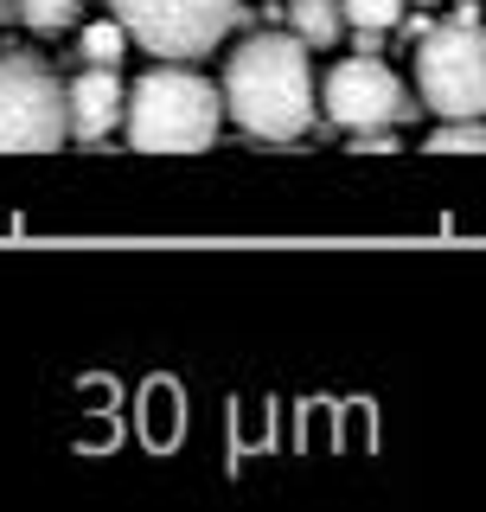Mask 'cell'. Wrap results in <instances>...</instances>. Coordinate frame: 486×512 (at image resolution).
<instances>
[{
	"mask_svg": "<svg viewBox=\"0 0 486 512\" xmlns=\"http://www.w3.org/2000/svg\"><path fill=\"white\" fill-rule=\"evenodd\" d=\"M224 103L231 122L256 141H301L314 128V45L288 32H250L224 58Z\"/></svg>",
	"mask_w": 486,
	"mask_h": 512,
	"instance_id": "6da1fadb",
	"label": "cell"
},
{
	"mask_svg": "<svg viewBox=\"0 0 486 512\" xmlns=\"http://www.w3.org/2000/svg\"><path fill=\"white\" fill-rule=\"evenodd\" d=\"M224 116V84L192 71V58H154V71H141L128 84V148L141 154H199L218 141Z\"/></svg>",
	"mask_w": 486,
	"mask_h": 512,
	"instance_id": "7a4b0ae2",
	"label": "cell"
},
{
	"mask_svg": "<svg viewBox=\"0 0 486 512\" xmlns=\"http://www.w3.org/2000/svg\"><path fill=\"white\" fill-rule=\"evenodd\" d=\"M416 90L442 122L486 116V26L474 20V7L435 20V32L416 45Z\"/></svg>",
	"mask_w": 486,
	"mask_h": 512,
	"instance_id": "3957f363",
	"label": "cell"
},
{
	"mask_svg": "<svg viewBox=\"0 0 486 512\" xmlns=\"http://www.w3.org/2000/svg\"><path fill=\"white\" fill-rule=\"evenodd\" d=\"M71 141V84L39 52H0V148L45 154Z\"/></svg>",
	"mask_w": 486,
	"mask_h": 512,
	"instance_id": "277c9868",
	"label": "cell"
},
{
	"mask_svg": "<svg viewBox=\"0 0 486 512\" xmlns=\"http://www.w3.org/2000/svg\"><path fill=\"white\" fill-rule=\"evenodd\" d=\"M128 39L154 58H205L243 20V0H109Z\"/></svg>",
	"mask_w": 486,
	"mask_h": 512,
	"instance_id": "5b68a950",
	"label": "cell"
},
{
	"mask_svg": "<svg viewBox=\"0 0 486 512\" xmlns=\"http://www.w3.org/2000/svg\"><path fill=\"white\" fill-rule=\"evenodd\" d=\"M320 109L346 135H359V128H397V122H416L423 90H410L378 52H359V58H339L320 77Z\"/></svg>",
	"mask_w": 486,
	"mask_h": 512,
	"instance_id": "8992f818",
	"label": "cell"
},
{
	"mask_svg": "<svg viewBox=\"0 0 486 512\" xmlns=\"http://www.w3.org/2000/svg\"><path fill=\"white\" fill-rule=\"evenodd\" d=\"M128 122V84L116 77V64H84L71 77V135L77 141H103Z\"/></svg>",
	"mask_w": 486,
	"mask_h": 512,
	"instance_id": "52a82bcc",
	"label": "cell"
},
{
	"mask_svg": "<svg viewBox=\"0 0 486 512\" xmlns=\"http://www.w3.org/2000/svg\"><path fill=\"white\" fill-rule=\"evenodd\" d=\"M288 26H295L301 39L314 45V52H333V45L352 32L346 0H288Z\"/></svg>",
	"mask_w": 486,
	"mask_h": 512,
	"instance_id": "ba28073f",
	"label": "cell"
},
{
	"mask_svg": "<svg viewBox=\"0 0 486 512\" xmlns=\"http://www.w3.org/2000/svg\"><path fill=\"white\" fill-rule=\"evenodd\" d=\"M128 26L109 13V20H96V26H77V52H84V64H122V52H128Z\"/></svg>",
	"mask_w": 486,
	"mask_h": 512,
	"instance_id": "9c48e42d",
	"label": "cell"
},
{
	"mask_svg": "<svg viewBox=\"0 0 486 512\" xmlns=\"http://www.w3.org/2000/svg\"><path fill=\"white\" fill-rule=\"evenodd\" d=\"M20 26H32V32H77L84 26V0H20Z\"/></svg>",
	"mask_w": 486,
	"mask_h": 512,
	"instance_id": "30bf717a",
	"label": "cell"
},
{
	"mask_svg": "<svg viewBox=\"0 0 486 512\" xmlns=\"http://www.w3.org/2000/svg\"><path fill=\"white\" fill-rule=\"evenodd\" d=\"M429 154H486V116H455L423 141Z\"/></svg>",
	"mask_w": 486,
	"mask_h": 512,
	"instance_id": "8fae6325",
	"label": "cell"
},
{
	"mask_svg": "<svg viewBox=\"0 0 486 512\" xmlns=\"http://www.w3.org/2000/svg\"><path fill=\"white\" fill-rule=\"evenodd\" d=\"M346 20L391 32V26H403V0H346Z\"/></svg>",
	"mask_w": 486,
	"mask_h": 512,
	"instance_id": "7c38bea8",
	"label": "cell"
},
{
	"mask_svg": "<svg viewBox=\"0 0 486 512\" xmlns=\"http://www.w3.org/2000/svg\"><path fill=\"white\" fill-rule=\"evenodd\" d=\"M346 154H397V128H359L346 141Z\"/></svg>",
	"mask_w": 486,
	"mask_h": 512,
	"instance_id": "4fadbf2b",
	"label": "cell"
},
{
	"mask_svg": "<svg viewBox=\"0 0 486 512\" xmlns=\"http://www.w3.org/2000/svg\"><path fill=\"white\" fill-rule=\"evenodd\" d=\"M0 20H20V0H0Z\"/></svg>",
	"mask_w": 486,
	"mask_h": 512,
	"instance_id": "5bb4252c",
	"label": "cell"
},
{
	"mask_svg": "<svg viewBox=\"0 0 486 512\" xmlns=\"http://www.w3.org/2000/svg\"><path fill=\"white\" fill-rule=\"evenodd\" d=\"M455 7H474V0H455Z\"/></svg>",
	"mask_w": 486,
	"mask_h": 512,
	"instance_id": "9a60e30c",
	"label": "cell"
}]
</instances>
